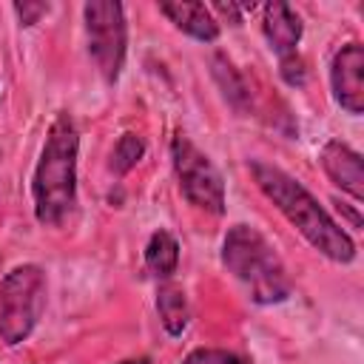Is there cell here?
Here are the masks:
<instances>
[{"label":"cell","mask_w":364,"mask_h":364,"mask_svg":"<svg viewBox=\"0 0 364 364\" xmlns=\"http://www.w3.org/2000/svg\"><path fill=\"white\" fill-rule=\"evenodd\" d=\"M253 182L259 191L279 208V213L307 239L313 250L327 256L330 262L350 264L355 259V242L347 230L336 225V219L318 205V199L287 171L264 162V159H250L247 162Z\"/></svg>","instance_id":"1"},{"label":"cell","mask_w":364,"mask_h":364,"mask_svg":"<svg viewBox=\"0 0 364 364\" xmlns=\"http://www.w3.org/2000/svg\"><path fill=\"white\" fill-rule=\"evenodd\" d=\"M77 156L80 131L68 111H60L48 125L34 179V216L43 228H63L77 213Z\"/></svg>","instance_id":"2"},{"label":"cell","mask_w":364,"mask_h":364,"mask_svg":"<svg viewBox=\"0 0 364 364\" xmlns=\"http://www.w3.org/2000/svg\"><path fill=\"white\" fill-rule=\"evenodd\" d=\"M222 264L225 270L247 290L256 304H282L293 293V282L276 247L253 225L236 222L222 239Z\"/></svg>","instance_id":"3"},{"label":"cell","mask_w":364,"mask_h":364,"mask_svg":"<svg viewBox=\"0 0 364 364\" xmlns=\"http://www.w3.org/2000/svg\"><path fill=\"white\" fill-rule=\"evenodd\" d=\"M46 310V273L40 264H17L0 282V341L23 344Z\"/></svg>","instance_id":"4"},{"label":"cell","mask_w":364,"mask_h":364,"mask_svg":"<svg viewBox=\"0 0 364 364\" xmlns=\"http://www.w3.org/2000/svg\"><path fill=\"white\" fill-rule=\"evenodd\" d=\"M88 54L108 85H114L122 74L128 54V23L125 9L117 0H91L82 6Z\"/></svg>","instance_id":"5"},{"label":"cell","mask_w":364,"mask_h":364,"mask_svg":"<svg viewBox=\"0 0 364 364\" xmlns=\"http://www.w3.org/2000/svg\"><path fill=\"white\" fill-rule=\"evenodd\" d=\"M171 162H173L179 191L188 199V205L205 213L222 216L225 213V182L216 165L210 162V156L199 151L191 142V136L176 134L171 139Z\"/></svg>","instance_id":"6"},{"label":"cell","mask_w":364,"mask_h":364,"mask_svg":"<svg viewBox=\"0 0 364 364\" xmlns=\"http://www.w3.org/2000/svg\"><path fill=\"white\" fill-rule=\"evenodd\" d=\"M333 100L353 117L364 111V48L361 43H344L330 60Z\"/></svg>","instance_id":"7"},{"label":"cell","mask_w":364,"mask_h":364,"mask_svg":"<svg viewBox=\"0 0 364 364\" xmlns=\"http://www.w3.org/2000/svg\"><path fill=\"white\" fill-rule=\"evenodd\" d=\"M318 162H321L327 179L336 188H341L355 202L364 199V168H361V154L358 151H353L341 139H327L318 151Z\"/></svg>","instance_id":"8"},{"label":"cell","mask_w":364,"mask_h":364,"mask_svg":"<svg viewBox=\"0 0 364 364\" xmlns=\"http://www.w3.org/2000/svg\"><path fill=\"white\" fill-rule=\"evenodd\" d=\"M262 31H264L270 48L279 57H284V54H293L296 46L301 43L304 23L287 3H267V6H262Z\"/></svg>","instance_id":"9"},{"label":"cell","mask_w":364,"mask_h":364,"mask_svg":"<svg viewBox=\"0 0 364 364\" xmlns=\"http://www.w3.org/2000/svg\"><path fill=\"white\" fill-rule=\"evenodd\" d=\"M159 14L168 17V23H173V28H179L182 34L199 40V43H213L219 37V20L213 17V11L205 3H159Z\"/></svg>","instance_id":"10"},{"label":"cell","mask_w":364,"mask_h":364,"mask_svg":"<svg viewBox=\"0 0 364 364\" xmlns=\"http://www.w3.org/2000/svg\"><path fill=\"white\" fill-rule=\"evenodd\" d=\"M210 74L222 91V97L228 100V105L239 114H250L253 111V94H250V85L245 80V74L236 68V63L228 57V54H213L210 57Z\"/></svg>","instance_id":"11"},{"label":"cell","mask_w":364,"mask_h":364,"mask_svg":"<svg viewBox=\"0 0 364 364\" xmlns=\"http://www.w3.org/2000/svg\"><path fill=\"white\" fill-rule=\"evenodd\" d=\"M179 264V242L171 230L159 228L145 245V270L154 279H171Z\"/></svg>","instance_id":"12"},{"label":"cell","mask_w":364,"mask_h":364,"mask_svg":"<svg viewBox=\"0 0 364 364\" xmlns=\"http://www.w3.org/2000/svg\"><path fill=\"white\" fill-rule=\"evenodd\" d=\"M156 313H159V321L165 327L168 336H182L188 330V321H191V307H188V296L179 284H159L156 290Z\"/></svg>","instance_id":"13"},{"label":"cell","mask_w":364,"mask_h":364,"mask_svg":"<svg viewBox=\"0 0 364 364\" xmlns=\"http://www.w3.org/2000/svg\"><path fill=\"white\" fill-rule=\"evenodd\" d=\"M145 156V139L139 136V134H131V131H125L119 139H117V145H114V151H111V171L114 173H128L131 168H136V162Z\"/></svg>","instance_id":"14"},{"label":"cell","mask_w":364,"mask_h":364,"mask_svg":"<svg viewBox=\"0 0 364 364\" xmlns=\"http://www.w3.org/2000/svg\"><path fill=\"white\" fill-rule=\"evenodd\" d=\"M182 364H245V358L239 353L219 347H196L182 358Z\"/></svg>","instance_id":"15"},{"label":"cell","mask_w":364,"mask_h":364,"mask_svg":"<svg viewBox=\"0 0 364 364\" xmlns=\"http://www.w3.org/2000/svg\"><path fill=\"white\" fill-rule=\"evenodd\" d=\"M279 74H282V80L287 82V85H293V88H301L304 82H307V68H304V60L293 51V54H284V57H279Z\"/></svg>","instance_id":"16"},{"label":"cell","mask_w":364,"mask_h":364,"mask_svg":"<svg viewBox=\"0 0 364 364\" xmlns=\"http://www.w3.org/2000/svg\"><path fill=\"white\" fill-rule=\"evenodd\" d=\"M11 9H14V14H17V20H20V26L28 28V26H34V23L48 11V3H31V0H23V3H20V0H17Z\"/></svg>","instance_id":"17"},{"label":"cell","mask_w":364,"mask_h":364,"mask_svg":"<svg viewBox=\"0 0 364 364\" xmlns=\"http://www.w3.org/2000/svg\"><path fill=\"white\" fill-rule=\"evenodd\" d=\"M210 11L222 14V17H225V20H230L233 26H239V23H242V14L247 11V6H236V3H216Z\"/></svg>","instance_id":"18"},{"label":"cell","mask_w":364,"mask_h":364,"mask_svg":"<svg viewBox=\"0 0 364 364\" xmlns=\"http://www.w3.org/2000/svg\"><path fill=\"white\" fill-rule=\"evenodd\" d=\"M117 364H151L148 355H139V358H125V361H117Z\"/></svg>","instance_id":"19"}]
</instances>
